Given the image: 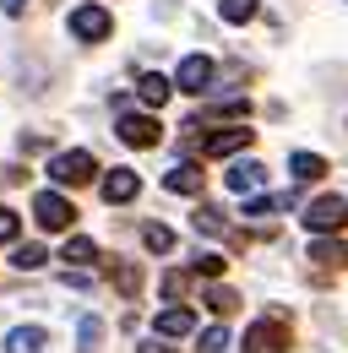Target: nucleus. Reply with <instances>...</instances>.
Masks as SVG:
<instances>
[{"label":"nucleus","mask_w":348,"mask_h":353,"mask_svg":"<svg viewBox=\"0 0 348 353\" xmlns=\"http://www.w3.org/2000/svg\"><path fill=\"white\" fill-rule=\"evenodd\" d=\"M93 174H98V163H93V152H55L49 158V179L55 185H93Z\"/></svg>","instance_id":"nucleus-1"},{"label":"nucleus","mask_w":348,"mask_h":353,"mask_svg":"<svg viewBox=\"0 0 348 353\" xmlns=\"http://www.w3.org/2000/svg\"><path fill=\"white\" fill-rule=\"evenodd\" d=\"M71 33H77L82 44H98V39L115 33V17H109L104 6H77V11H71Z\"/></svg>","instance_id":"nucleus-2"},{"label":"nucleus","mask_w":348,"mask_h":353,"mask_svg":"<svg viewBox=\"0 0 348 353\" xmlns=\"http://www.w3.org/2000/svg\"><path fill=\"white\" fill-rule=\"evenodd\" d=\"M245 353H283V310L261 315L256 326L245 332Z\"/></svg>","instance_id":"nucleus-3"},{"label":"nucleus","mask_w":348,"mask_h":353,"mask_svg":"<svg viewBox=\"0 0 348 353\" xmlns=\"http://www.w3.org/2000/svg\"><path fill=\"white\" fill-rule=\"evenodd\" d=\"M33 218H39V228H49V234H60V228H71V201L60 196V190H44L39 201H33Z\"/></svg>","instance_id":"nucleus-4"},{"label":"nucleus","mask_w":348,"mask_h":353,"mask_svg":"<svg viewBox=\"0 0 348 353\" xmlns=\"http://www.w3.org/2000/svg\"><path fill=\"white\" fill-rule=\"evenodd\" d=\"M304 223H310L316 234H332V228H343V223H348V196H321V201H310Z\"/></svg>","instance_id":"nucleus-5"},{"label":"nucleus","mask_w":348,"mask_h":353,"mask_svg":"<svg viewBox=\"0 0 348 353\" xmlns=\"http://www.w3.org/2000/svg\"><path fill=\"white\" fill-rule=\"evenodd\" d=\"M174 88L202 98V92L213 88V60H207V54H185V60H180V71H174Z\"/></svg>","instance_id":"nucleus-6"},{"label":"nucleus","mask_w":348,"mask_h":353,"mask_svg":"<svg viewBox=\"0 0 348 353\" xmlns=\"http://www.w3.org/2000/svg\"><path fill=\"white\" fill-rule=\"evenodd\" d=\"M104 201L109 207H126V201H136V190H142V179H136V169H115V174H104Z\"/></svg>","instance_id":"nucleus-7"},{"label":"nucleus","mask_w":348,"mask_h":353,"mask_svg":"<svg viewBox=\"0 0 348 353\" xmlns=\"http://www.w3.org/2000/svg\"><path fill=\"white\" fill-rule=\"evenodd\" d=\"M120 141H126V147H158V120H147V114H120Z\"/></svg>","instance_id":"nucleus-8"},{"label":"nucleus","mask_w":348,"mask_h":353,"mask_svg":"<svg viewBox=\"0 0 348 353\" xmlns=\"http://www.w3.org/2000/svg\"><path fill=\"white\" fill-rule=\"evenodd\" d=\"M251 136H256V131H245V125H229V131H213V136H207V141H202V152H207V158H229V152L251 147Z\"/></svg>","instance_id":"nucleus-9"},{"label":"nucleus","mask_w":348,"mask_h":353,"mask_svg":"<svg viewBox=\"0 0 348 353\" xmlns=\"http://www.w3.org/2000/svg\"><path fill=\"white\" fill-rule=\"evenodd\" d=\"M191 326H196V310H185V305H174V310H164V315H158V321H153V332H158V337H185V332H191Z\"/></svg>","instance_id":"nucleus-10"},{"label":"nucleus","mask_w":348,"mask_h":353,"mask_svg":"<svg viewBox=\"0 0 348 353\" xmlns=\"http://www.w3.org/2000/svg\"><path fill=\"white\" fill-rule=\"evenodd\" d=\"M261 179H267L261 163H234V169H229V190H234V196H256Z\"/></svg>","instance_id":"nucleus-11"},{"label":"nucleus","mask_w":348,"mask_h":353,"mask_svg":"<svg viewBox=\"0 0 348 353\" xmlns=\"http://www.w3.org/2000/svg\"><path fill=\"white\" fill-rule=\"evenodd\" d=\"M164 185L180 190V196H202V169H196V163H174L169 174H164Z\"/></svg>","instance_id":"nucleus-12"},{"label":"nucleus","mask_w":348,"mask_h":353,"mask_svg":"<svg viewBox=\"0 0 348 353\" xmlns=\"http://www.w3.org/2000/svg\"><path fill=\"white\" fill-rule=\"evenodd\" d=\"M44 326H17L11 337H6V353H44Z\"/></svg>","instance_id":"nucleus-13"},{"label":"nucleus","mask_w":348,"mask_h":353,"mask_svg":"<svg viewBox=\"0 0 348 353\" xmlns=\"http://www.w3.org/2000/svg\"><path fill=\"white\" fill-rule=\"evenodd\" d=\"M169 92H174L169 77H158V71H147V77H142V103H147V109H164V103H169Z\"/></svg>","instance_id":"nucleus-14"},{"label":"nucleus","mask_w":348,"mask_h":353,"mask_svg":"<svg viewBox=\"0 0 348 353\" xmlns=\"http://www.w3.org/2000/svg\"><path fill=\"white\" fill-rule=\"evenodd\" d=\"M60 261H66V266H87V261H98V245H93L87 234H71L66 250H60Z\"/></svg>","instance_id":"nucleus-15"},{"label":"nucleus","mask_w":348,"mask_h":353,"mask_svg":"<svg viewBox=\"0 0 348 353\" xmlns=\"http://www.w3.org/2000/svg\"><path fill=\"white\" fill-rule=\"evenodd\" d=\"M310 261H321V266H348V245H343V239H316V245H310Z\"/></svg>","instance_id":"nucleus-16"},{"label":"nucleus","mask_w":348,"mask_h":353,"mask_svg":"<svg viewBox=\"0 0 348 353\" xmlns=\"http://www.w3.org/2000/svg\"><path fill=\"white\" fill-rule=\"evenodd\" d=\"M289 174H294V179H321V174H327V163H321L316 152H294V158H289Z\"/></svg>","instance_id":"nucleus-17"},{"label":"nucleus","mask_w":348,"mask_h":353,"mask_svg":"<svg viewBox=\"0 0 348 353\" xmlns=\"http://www.w3.org/2000/svg\"><path fill=\"white\" fill-rule=\"evenodd\" d=\"M44 261H49V256H44V245H17V256H11L17 272H39Z\"/></svg>","instance_id":"nucleus-18"},{"label":"nucleus","mask_w":348,"mask_h":353,"mask_svg":"<svg viewBox=\"0 0 348 353\" xmlns=\"http://www.w3.org/2000/svg\"><path fill=\"white\" fill-rule=\"evenodd\" d=\"M191 223H196V234H223V228H229L218 207H196V212H191Z\"/></svg>","instance_id":"nucleus-19"},{"label":"nucleus","mask_w":348,"mask_h":353,"mask_svg":"<svg viewBox=\"0 0 348 353\" xmlns=\"http://www.w3.org/2000/svg\"><path fill=\"white\" fill-rule=\"evenodd\" d=\"M142 239H147V250H158V256L174 250V234L164 228V223H147V228H142Z\"/></svg>","instance_id":"nucleus-20"},{"label":"nucleus","mask_w":348,"mask_h":353,"mask_svg":"<svg viewBox=\"0 0 348 353\" xmlns=\"http://www.w3.org/2000/svg\"><path fill=\"white\" fill-rule=\"evenodd\" d=\"M218 11H223V22H251L256 17V0H223Z\"/></svg>","instance_id":"nucleus-21"},{"label":"nucleus","mask_w":348,"mask_h":353,"mask_svg":"<svg viewBox=\"0 0 348 353\" xmlns=\"http://www.w3.org/2000/svg\"><path fill=\"white\" fill-rule=\"evenodd\" d=\"M191 272H196V277H223V256H218V250H202V256L191 261Z\"/></svg>","instance_id":"nucleus-22"},{"label":"nucleus","mask_w":348,"mask_h":353,"mask_svg":"<svg viewBox=\"0 0 348 353\" xmlns=\"http://www.w3.org/2000/svg\"><path fill=\"white\" fill-rule=\"evenodd\" d=\"M115 283H120V294H136V288H142V266H115Z\"/></svg>","instance_id":"nucleus-23"},{"label":"nucleus","mask_w":348,"mask_h":353,"mask_svg":"<svg viewBox=\"0 0 348 353\" xmlns=\"http://www.w3.org/2000/svg\"><path fill=\"white\" fill-rule=\"evenodd\" d=\"M98 337H104V321L87 315V321H82V353H98Z\"/></svg>","instance_id":"nucleus-24"},{"label":"nucleus","mask_w":348,"mask_h":353,"mask_svg":"<svg viewBox=\"0 0 348 353\" xmlns=\"http://www.w3.org/2000/svg\"><path fill=\"white\" fill-rule=\"evenodd\" d=\"M229 348V332H223V326H207V332H202V353H223Z\"/></svg>","instance_id":"nucleus-25"},{"label":"nucleus","mask_w":348,"mask_h":353,"mask_svg":"<svg viewBox=\"0 0 348 353\" xmlns=\"http://www.w3.org/2000/svg\"><path fill=\"white\" fill-rule=\"evenodd\" d=\"M207 305H213L218 315H229V310L240 305V299H234V294H229V288H213V294H207Z\"/></svg>","instance_id":"nucleus-26"},{"label":"nucleus","mask_w":348,"mask_h":353,"mask_svg":"<svg viewBox=\"0 0 348 353\" xmlns=\"http://www.w3.org/2000/svg\"><path fill=\"white\" fill-rule=\"evenodd\" d=\"M207 114H245V98H218L207 103Z\"/></svg>","instance_id":"nucleus-27"},{"label":"nucleus","mask_w":348,"mask_h":353,"mask_svg":"<svg viewBox=\"0 0 348 353\" xmlns=\"http://www.w3.org/2000/svg\"><path fill=\"white\" fill-rule=\"evenodd\" d=\"M11 239H17V212L0 207V245H11Z\"/></svg>","instance_id":"nucleus-28"},{"label":"nucleus","mask_w":348,"mask_h":353,"mask_svg":"<svg viewBox=\"0 0 348 353\" xmlns=\"http://www.w3.org/2000/svg\"><path fill=\"white\" fill-rule=\"evenodd\" d=\"M164 294H169V299H185V272H164Z\"/></svg>","instance_id":"nucleus-29"},{"label":"nucleus","mask_w":348,"mask_h":353,"mask_svg":"<svg viewBox=\"0 0 348 353\" xmlns=\"http://www.w3.org/2000/svg\"><path fill=\"white\" fill-rule=\"evenodd\" d=\"M22 6H28V0H0V11H6V17H17Z\"/></svg>","instance_id":"nucleus-30"},{"label":"nucleus","mask_w":348,"mask_h":353,"mask_svg":"<svg viewBox=\"0 0 348 353\" xmlns=\"http://www.w3.org/2000/svg\"><path fill=\"white\" fill-rule=\"evenodd\" d=\"M142 353H169V348H158V332H153V337L142 343Z\"/></svg>","instance_id":"nucleus-31"}]
</instances>
